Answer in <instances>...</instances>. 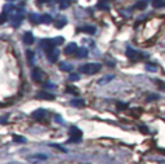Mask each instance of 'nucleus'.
Segmentation results:
<instances>
[{
    "mask_svg": "<svg viewBox=\"0 0 165 164\" xmlns=\"http://www.w3.org/2000/svg\"><path fill=\"white\" fill-rule=\"evenodd\" d=\"M102 69V65L101 63H85L83 66H80L79 71L83 72V74H86V75H92V74H95Z\"/></svg>",
    "mask_w": 165,
    "mask_h": 164,
    "instance_id": "f257e3e1",
    "label": "nucleus"
},
{
    "mask_svg": "<svg viewBox=\"0 0 165 164\" xmlns=\"http://www.w3.org/2000/svg\"><path fill=\"white\" fill-rule=\"evenodd\" d=\"M54 45H56V41H54V39H44V40H41V44H40L41 49L45 50L47 53L50 52V50H53Z\"/></svg>",
    "mask_w": 165,
    "mask_h": 164,
    "instance_id": "f03ea898",
    "label": "nucleus"
},
{
    "mask_svg": "<svg viewBox=\"0 0 165 164\" xmlns=\"http://www.w3.org/2000/svg\"><path fill=\"white\" fill-rule=\"evenodd\" d=\"M70 135H71L72 141H75V142L80 141L81 137H83V132H81V130H80L78 127H71V128H70Z\"/></svg>",
    "mask_w": 165,
    "mask_h": 164,
    "instance_id": "7ed1b4c3",
    "label": "nucleus"
},
{
    "mask_svg": "<svg viewBox=\"0 0 165 164\" xmlns=\"http://www.w3.org/2000/svg\"><path fill=\"white\" fill-rule=\"evenodd\" d=\"M32 79L36 83H40L44 79V72L41 71V69H34L32 70Z\"/></svg>",
    "mask_w": 165,
    "mask_h": 164,
    "instance_id": "20e7f679",
    "label": "nucleus"
},
{
    "mask_svg": "<svg viewBox=\"0 0 165 164\" xmlns=\"http://www.w3.org/2000/svg\"><path fill=\"white\" fill-rule=\"evenodd\" d=\"M23 21V13H21V12H14V16L12 18V25L14 27H18L19 24Z\"/></svg>",
    "mask_w": 165,
    "mask_h": 164,
    "instance_id": "39448f33",
    "label": "nucleus"
},
{
    "mask_svg": "<svg viewBox=\"0 0 165 164\" xmlns=\"http://www.w3.org/2000/svg\"><path fill=\"white\" fill-rule=\"evenodd\" d=\"M76 50H78V45H76V43H70V44L64 48V54L70 56V54H72V53H76Z\"/></svg>",
    "mask_w": 165,
    "mask_h": 164,
    "instance_id": "423d86ee",
    "label": "nucleus"
},
{
    "mask_svg": "<svg viewBox=\"0 0 165 164\" xmlns=\"http://www.w3.org/2000/svg\"><path fill=\"white\" fill-rule=\"evenodd\" d=\"M58 57H59V50H58V49L54 48L53 50L48 52V58H49L50 62H56V61L58 60Z\"/></svg>",
    "mask_w": 165,
    "mask_h": 164,
    "instance_id": "0eeeda50",
    "label": "nucleus"
},
{
    "mask_svg": "<svg viewBox=\"0 0 165 164\" xmlns=\"http://www.w3.org/2000/svg\"><path fill=\"white\" fill-rule=\"evenodd\" d=\"M126 56L130 60H138L141 57V54H139V52H137V50H134V49H131V48L128 47V49H126Z\"/></svg>",
    "mask_w": 165,
    "mask_h": 164,
    "instance_id": "6e6552de",
    "label": "nucleus"
},
{
    "mask_svg": "<svg viewBox=\"0 0 165 164\" xmlns=\"http://www.w3.org/2000/svg\"><path fill=\"white\" fill-rule=\"evenodd\" d=\"M34 35L31 34L30 31H27V32H25V35H23V43L26 45H30V44H32L34 43Z\"/></svg>",
    "mask_w": 165,
    "mask_h": 164,
    "instance_id": "1a4fd4ad",
    "label": "nucleus"
},
{
    "mask_svg": "<svg viewBox=\"0 0 165 164\" xmlns=\"http://www.w3.org/2000/svg\"><path fill=\"white\" fill-rule=\"evenodd\" d=\"M47 159H48V156L45 154H35L28 158V160H31V161H39V160H47Z\"/></svg>",
    "mask_w": 165,
    "mask_h": 164,
    "instance_id": "9d476101",
    "label": "nucleus"
},
{
    "mask_svg": "<svg viewBox=\"0 0 165 164\" xmlns=\"http://www.w3.org/2000/svg\"><path fill=\"white\" fill-rule=\"evenodd\" d=\"M47 113L45 110H41V108H39V110H35L34 113H32V118H35V119H43V118H45Z\"/></svg>",
    "mask_w": 165,
    "mask_h": 164,
    "instance_id": "9b49d317",
    "label": "nucleus"
},
{
    "mask_svg": "<svg viewBox=\"0 0 165 164\" xmlns=\"http://www.w3.org/2000/svg\"><path fill=\"white\" fill-rule=\"evenodd\" d=\"M76 57L78 58H86L88 57V49L86 48H79L76 50Z\"/></svg>",
    "mask_w": 165,
    "mask_h": 164,
    "instance_id": "f8f14e48",
    "label": "nucleus"
},
{
    "mask_svg": "<svg viewBox=\"0 0 165 164\" xmlns=\"http://www.w3.org/2000/svg\"><path fill=\"white\" fill-rule=\"evenodd\" d=\"M112 79H114V75H106V76H103L102 79L98 80V84H100V85H105V84L110 83Z\"/></svg>",
    "mask_w": 165,
    "mask_h": 164,
    "instance_id": "ddd939ff",
    "label": "nucleus"
},
{
    "mask_svg": "<svg viewBox=\"0 0 165 164\" xmlns=\"http://www.w3.org/2000/svg\"><path fill=\"white\" fill-rule=\"evenodd\" d=\"M36 97H38V98H41V100H54V96H53V94H49V93H45V92L38 93Z\"/></svg>",
    "mask_w": 165,
    "mask_h": 164,
    "instance_id": "4468645a",
    "label": "nucleus"
},
{
    "mask_svg": "<svg viewBox=\"0 0 165 164\" xmlns=\"http://www.w3.org/2000/svg\"><path fill=\"white\" fill-rule=\"evenodd\" d=\"M30 21L34 24H41V16L36 14V13H31L30 14Z\"/></svg>",
    "mask_w": 165,
    "mask_h": 164,
    "instance_id": "2eb2a0df",
    "label": "nucleus"
},
{
    "mask_svg": "<svg viewBox=\"0 0 165 164\" xmlns=\"http://www.w3.org/2000/svg\"><path fill=\"white\" fill-rule=\"evenodd\" d=\"M81 31H83V32H86V34H90V35H93V34H95L97 29H95L94 26H84V27L81 29Z\"/></svg>",
    "mask_w": 165,
    "mask_h": 164,
    "instance_id": "dca6fc26",
    "label": "nucleus"
},
{
    "mask_svg": "<svg viewBox=\"0 0 165 164\" xmlns=\"http://www.w3.org/2000/svg\"><path fill=\"white\" fill-rule=\"evenodd\" d=\"M41 22L45 24V25H49V24L53 22V18H52V16H49V14H43V16H41Z\"/></svg>",
    "mask_w": 165,
    "mask_h": 164,
    "instance_id": "f3484780",
    "label": "nucleus"
},
{
    "mask_svg": "<svg viewBox=\"0 0 165 164\" xmlns=\"http://www.w3.org/2000/svg\"><path fill=\"white\" fill-rule=\"evenodd\" d=\"M59 70H62V71H72V66L70 63H66V62H62L61 65H59Z\"/></svg>",
    "mask_w": 165,
    "mask_h": 164,
    "instance_id": "a211bd4d",
    "label": "nucleus"
},
{
    "mask_svg": "<svg viewBox=\"0 0 165 164\" xmlns=\"http://www.w3.org/2000/svg\"><path fill=\"white\" fill-rule=\"evenodd\" d=\"M97 8L98 9H108V2L107 0H100V2H98V4H97Z\"/></svg>",
    "mask_w": 165,
    "mask_h": 164,
    "instance_id": "6ab92c4d",
    "label": "nucleus"
},
{
    "mask_svg": "<svg viewBox=\"0 0 165 164\" xmlns=\"http://www.w3.org/2000/svg\"><path fill=\"white\" fill-rule=\"evenodd\" d=\"M147 7V2H146V0H141V2H138L136 5H134V9H145Z\"/></svg>",
    "mask_w": 165,
    "mask_h": 164,
    "instance_id": "aec40b11",
    "label": "nucleus"
},
{
    "mask_svg": "<svg viewBox=\"0 0 165 164\" xmlns=\"http://www.w3.org/2000/svg\"><path fill=\"white\" fill-rule=\"evenodd\" d=\"M14 10H16V8L12 5V4H7L5 7H4V9H3V12H5V13H14Z\"/></svg>",
    "mask_w": 165,
    "mask_h": 164,
    "instance_id": "412c9836",
    "label": "nucleus"
},
{
    "mask_svg": "<svg viewBox=\"0 0 165 164\" xmlns=\"http://www.w3.org/2000/svg\"><path fill=\"white\" fill-rule=\"evenodd\" d=\"M71 2L70 0H59V8L61 9H67L70 7Z\"/></svg>",
    "mask_w": 165,
    "mask_h": 164,
    "instance_id": "4be33fe9",
    "label": "nucleus"
},
{
    "mask_svg": "<svg viewBox=\"0 0 165 164\" xmlns=\"http://www.w3.org/2000/svg\"><path fill=\"white\" fill-rule=\"evenodd\" d=\"M152 5L159 9V8H162L165 5V2L164 0H152Z\"/></svg>",
    "mask_w": 165,
    "mask_h": 164,
    "instance_id": "5701e85b",
    "label": "nucleus"
},
{
    "mask_svg": "<svg viewBox=\"0 0 165 164\" xmlns=\"http://www.w3.org/2000/svg\"><path fill=\"white\" fill-rule=\"evenodd\" d=\"M71 106H74V107H83L84 106V101L83 100H72L71 101Z\"/></svg>",
    "mask_w": 165,
    "mask_h": 164,
    "instance_id": "b1692460",
    "label": "nucleus"
},
{
    "mask_svg": "<svg viewBox=\"0 0 165 164\" xmlns=\"http://www.w3.org/2000/svg\"><path fill=\"white\" fill-rule=\"evenodd\" d=\"M13 141H14V142H21V144H25V142H26V138L14 135V136H13Z\"/></svg>",
    "mask_w": 165,
    "mask_h": 164,
    "instance_id": "393cba45",
    "label": "nucleus"
},
{
    "mask_svg": "<svg viewBox=\"0 0 165 164\" xmlns=\"http://www.w3.org/2000/svg\"><path fill=\"white\" fill-rule=\"evenodd\" d=\"M64 25H66V19H64V18H59L57 22H56V27H57V29H61V27H63Z\"/></svg>",
    "mask_w": 165,
    "mask_h": 164,
    "instance_id": "a878e982",
    "label": "nucleus"
},
{
    "mask_svg": "<svg viewBox=\"0 0 165 164\" xmlns=\"http://www.w3.org/2000/svg\"><path fill=\"white\" fill-rule=\"evenodd\" d=\"M27 60L30 63H32V61H34V52H31V50H27Z\"/></svg>",
    "mask_w": 165,
    "mask_h": 164,
    "instance_id": "bb28decb",
    "label": "nucleus"
},
{
    "mask_svg": "<svg viewBox=\"0 0 165 164\" xmlns=\"http://www.w3.org/2000/svg\"><path fill=\"white\" fill-rule=\"evenodd\" d=\"M69 79H70L71 82H76V80H79V79H80V76H79L78 74H71V75L69 76Z\"/></svg>",
    "mask_w": 165,
    "mask_h": 164,
    "instance_id": "cd10ccee",
    "label": "nucleus"
},
{
    "mask_svg": "<svg viewBox=\"0 0 165 164\" xmlns=\"http://www.w3.org/2000/svg\"><path fill=\"white\" fill-rule=\"evenodd\" d=\"M7 19H8V13L3 12V13H2V17H0V24L7 22Z\"/></svg>",
    "mask_w": 165,
    "mask_h": 164,
    "instance_id": "c85d7f7f",
    "label": "nucleus"
},
{
    "mask_svg": "<svg viewBox=\"0 0 165 164\" xmlns=\"http://www.w3.org/2000/svg\"><path fill=\"white\" fill-rule=\"evenodd\" d=\"M126 107H128L126 103H123V102H119L117 103V108H120V110H121V108H126Z\"/></svg>",
    "mask_w": 165,
    "mask_h": 164,
    "instance_id": "c756f323",
    "label": "nucleus"
},
{
    "mask_svg": "<svg viewBox=\"0 0 165 164\" xmlns=\"http://www.w3.org/2000/svg\"><path fill=\"white\" fill-rule=\"evenodd\" d=\"M54 41H56V44H62V43H63V38H56V39H54Z\"/></svg>",
    "mask_w": 165,
    "mask_h": 164,
    "instance_id": "7c9ffc66",
    "label": "nucleus"
},
{
    "mask_svg": "<svg viewBox=\"0 0 165 164\" xmlns=\"http://www.w3.org/2000/svg\"><path fill=\"white\" fill-rule=\"evenodd\" d=\"M159 98V96H150V97H147V101H151V100H157Z\"/></svg>",
    "mask_w": 165,
    "mask_h": 164,
    "instance_id": "2f4dec72",
    "label": "nucleus"
},
{
    "mask_svg": "<svg viewBox=\"0 0 165 164\" xmlns=\"http://www.w3.org/2000/svg\"><path fill=\"white\" fill-rule=\"evenodd\" d=\"M141 132H142V133H147L148 129H147L146 127H141Z\"/></svg>",
    "mask_w": 165,
    "mask_h": 164,
    "instance_id": "473e14b6",
    "label": "nucleus"
},
{
    "mask_svg": "<svg viewBox=\"0 0 165 164\" xmlns=\"http://www.w3.org/2000/svg\"><path fill=\"white\" fill-rule=\"evenodd\" d=\"M67 92H75V93H78V89H75V88H71V87H69V88H67Z\"/></svg>",
    "mask_w": 165,
    "mask_h": 164,
    "instance_id": "72a5a7b5",
    "label": "nucleus"
},
{
    "mask_svg": "<svg viewBox=\"0 0 165 164\" xmlns=\"http://www.w3.org/2000/svg\"><path fill=\"white\" fill-rule=\"evenodd\" d=\"M147 69H148V70H152V71H155V70H156V66H150V65H147Z\"/></svg>",
    "mask_w": 165,
    "mask_h": 164,
    "instance_id": "f704fd0d",
    "label": "nucleus"
},
{
    "mask_svg": "<svg viewBox=\"0 0 165 164\" xmlns=\"http://www.w3.org/2000/svg\"><path fill=\"white\" fill-rule=\"evenodd\" d=\"M47 87H48V88H54V85L52 83H47Z\"/></svg>",
    "mask_w": 165,
    "mask_h": 164,
    "instance_id": "c9c22d12",
    "label": "nucleus"
},
{
    "mask_svg": "<svg viewBox=\"0 0 165 164\" xmlns=\"http://www.w3.org/2000/svg\"><path fill=\"white\" fill-rule=\"evenodd\" d=\"M39 3H47V2H49V0H38Z\"/></svg>",
    "mask_w": 165,
    "mask_h": 164,
    "instance_id": "e433bc0d",
    "label": "nucleus"
}]
</instances>
